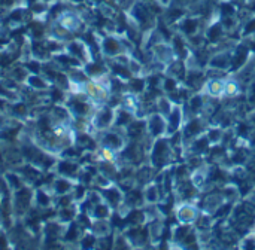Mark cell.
Returning <instances> with one entry per match:
<instances>
[{
	"label": "cell",
	"instance_id": "3957f363",
	"mask_svg": "<svg viewBox=\"0 0 255 250\" xmlns=\"http://www.w3.org/2000/svg\"><path fill=\"white\" fill-rule=\"evenodd\" d=\"M65 51L69 55H72L73 58H76L81 64H87V62H90V51L82 41H78V39L68 41L65 43Z\"/></svg>",
	"mask_w": 255,
	"mask_h": 250
},
{
	"label": "cell",
	"instance_id": "7a4b0ae2",
	"mask_svg": "<svg viewBox=\"0 0 255 250\" xmlns=\"http://www.w3.org/2000/svg\"><path fill=\"white\" fill-rule=\"evenodd\" d=\"M78 182L65 176H58L54 173V179L51 180V183L48 185L49 191L54 194V197H60V195H66L70 194L73 191V188Z\"/></svg>",
	"mask_w": 255,
	"mask_h": 250
},
{
	"label": "cell",
	"instance_id": "6da1fadb",
	"mask_svg": "<svg viewBox=\"0 0 255 250\" xmlns=\"http://www.w3.org/2000/svg\"><path fill=\"white\" fill-rule=\"evenodd\" d=\"M52 171L58 176H65V177H69V179H73L78 182L79 179V174H81V167L78 163H75L73 160H69V158H60L58 156V160L52 168Z\"/></svg>",
	"mask_w": 255,
	"mask_h": 250
},
{
	"label": "cell",
	"instance_id": "8992f818",
	"mask_svg": "<svg viewBox=\"0 0 255 250\" xmlns=\"http://www.w3.org/2000/svg\"><path fill=\"white\" fill-rule=\"evenodd\" d=\"M103 145L108 147H116L119 145V139L116 134H106L103 139Z\"/></svg>",
	"mask_w": 255,
	"mask_h": 250
},
{
	"label": "cell",
	"instance_id": "5b68a950",
	"mask_svg": "<svg viewBox=\"0 0 255 250\" xmlns=\"http://www.w3.org/2000/svg\"><path fill=\"white\" fill-rule=\"evenodd\" d=\"M111 121H112V112L111 110H106V109L97 112V113L93 116V125H95L97 128L106 127V125L111 124Z\"/></svg>",
	"mask_w": 255,
	"mask_h": 250
},
{
	"label": "cell",
	"instance_id": "277c9868",
	"mask_svg": "<svg viewBox=\"0 0 255 250\" xmlns=\"http://www.w3.org/2000/svg\"><path fill=\"white\" fill-rule=\"evenodd\" d=\"M24 85L39 92H46L52 88V83L42 73H30Z\"/></svg>",
	"mask_w": 255,
	"mask_h": 250
}]
</instances>
